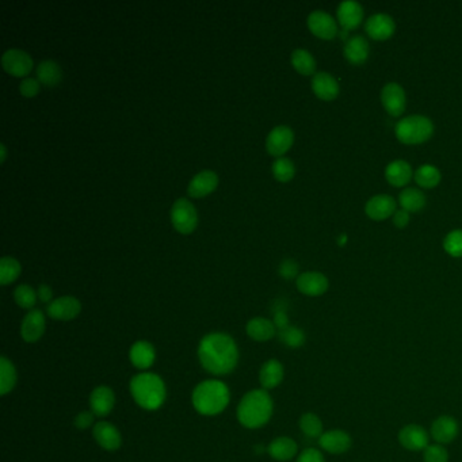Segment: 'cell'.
<instances>
[{
	"instance_id": "30bf717a",
	"label": "cell",
	"mask_w": 462,
	"mask_h": 462,
	"mask_svg": "<svg viewBox=\"0 0 462 462\" xmlns=\"http://www.w3.org/2000/svg\"><path fill=\"white\" fill-rule=\"evenodd\" d=\"M319 445L324 452L338 456L350 450L353 439L343 430H329L327 432H323L319 438Z\"/></svg>"
},
{
	"instance_id": "f546056e",
	"label": "cell",
	"mask_w": 462,
	"mask_h": 462,
	"mask_svg": "<svg viewBox=\"0 0 462 462\" xmlns=\"http://www.w3.org/2000/svg\"><path fill=\"white\" fill-rule=\"evenodd\" d=\"M387 180L394 187H401L410 183L412 178L411 166L404 160H394L385 170Z\"/></svg>"
},
{
	"instance_id": "d6a6232c",
	"label": "cell",
	"mask_w": 462,
	"mask_h": 462,
	"mask_svg": "<svg viewBox=\"0 0 462 462\" xmlns=\"http://www.w3.org/2000/svg\"><path fill=\"white\" fill-rule=\"evenodd\" d=\"M22 273V266L18 259L12 256H3L0 259V285H7L15 282Z\"/></svg>"
},
{
	"instance_id": "ac0fdd59",
	"label": "cell",
	"mask_w": 462,
	"mask_h": 462,
	"mask_svg": "<svg viewBox=\"0 0 462 462\" xmlns=\"http://www.w3.org/2000/svg\"><path fill=\"white\" fill-rule=\"evenodd\" d=\"M365 30L370 38L376 41H384L393 36L396 30V23L387 14H376L367 19Z\"/></svg>"
},
{
	"instance_id": "ab89813d",
	"label": "cell",
	"mask_w": 462,
	"mask_h": 462,
	"mask_svg": "<svg viewBox=\"0 0 462 462\" xmlns=\"http://www.w3.org/2000/svg\"><path fill=\"white\" fill-rule=\"evenodd\" d=\"M443 247L447 253L454 258L462 256V229L450 232L443 242Z\"/></svg>"
},
{
	"instance_id": "7a4b0ae2",
	"label": "cell",
	"mask_w": 462,
	"mask_h": 462,
	"mask_svg": "<svg viewBox=\"0 0 462 462\" xmlns=\"http://www.w3.org/2000/svg\"><path fill=\"white\" fill-rule=\"evenodd\" d=\"M274 404L266 389H253L243 396L238 407V419L247 428L264 426L273 415Z\"/></svg>"
},
{
	"instance_id": "4fadbf2b",
	"label": "cell",
	"mask_w": 462,
	"mask_h": 462,
	"mask_svg": "<svg viewBox=\"0 0 462 462\" xmlns=\"http://www.w3.org/2000/svg\"><path fill=\"white\" fill-rule=\"evenodd\" d=\"M428 432L422 426L408 425L404 426L398 432L400 445L410 452L425 450L428 443Z\"/></svg>"
},
{
	"instance_id": "cb8c5ba5",
	"label": "cell",
	"mask_w": 462,
	"mask_h": 462,
	"mask_svg": "<svg viewBox=\"0 0 462 462\" xmlns=\"http://www.w3.org/2000/svg\"><path fill=\"white\" fill-rule=\"evenodd\" d=\"M284 366L277 359H269L263 363L259 372V381L263 389H274L277 388L284 380Z\"/></svg>"
},
{
	"instance_id": "4dcf8cb0",
	"label": "cell",
	"mask_w": 462,
	"mask_h": 462,
	"mask_svg": "<svg viewBox=\"0 0 462 462\" xmlns=\"http://www.w3.org/2000/svg\"><path fill=\"white\" fill-rule=\"evenodd\" d=\"M398 201H400V205L401 208L405 211V212H411V213H415V212H419L425 208L426 205V197L425 194L415 189V187H408L405 190H403L398 195Z\"/></svg>"
},
{
	"instance_id": "d4e9b609",
	"label": "cell",
	"mask_w": 462,
	"mask_h": 462,
	"mask_svg": "<svg viewBox=\"0 0 462 462\" xmlns=\"http://www.w3.org/2000/svg\"><path fill=\"white\" fill-rule=\"evenodd\" d=\"M129 358L135 367L140 370H146L153 365L156 359L155 347L146 340H139L131 347Z\"/></svg>"
},
{
	"instance_id": "ba28073f",
	"label": "cell",
	"mask_w": 462,
	"mask_h": 462,
	"mask_svg": "<svg viewBox=\"0 0 462 462\" xmlns=\"http://www.w3.org/2000/svg\"><path fill=\"white\" fill-rule=\"evenodd\" d=\"M81 312L80 301L73 296H63L55 298L46 307V314L50 319L59 321L73 320Z\"/></svg>"
},
{
	"instance_id": "8fae6325",
	"label": "cell",
	"mask_w": 462,
	"mask_h": 462,
	"mask_svg": "<svg viewBox=\"0 0 462 462\" xmlns=\"http://www.w3.org/2000/svg\"><path fill=\"white\" fill-rule=\"evenodd\" d=\"M308 28L321 39H332L338 36V25L335 19L323 10H316L309 14Z\"/></svg>"
},
{
	"instance_id": "4316f807",
	"label": "cell",
	"mask_w": 462,
	"mask_h": 462,
	"mask_svg": "<svg viewBox=\"0 0 462 462\" xmlns=\"http://www.w3.org/2000/svg\"><path fill=\"white\" fill-rule=\"evenodd\" d=\"M246 331L251 339L256 342H267L276 336L277 327L266 318H253L247 323Z\"/></svg>"
},
{
	"instance_id": "681fc988",
	"label": "cell",
	"mask_w": 462,
	"mask_h": 462,
	"mask_svg": "<svg viewBox=\"0 0 462 462\" xmlns=\"http://www.w3.org/2000/svg\"><path fill=\"white\" fill-rule=\"evenodd\" d=\"M6 159H7V148H6L4 144H0V162H1V164L6 162Z\"/></svg>"
},
{
	"instance_id": "f35d334b",
	"label": "cell",
	"mask_w": 462,
	"mask_h": 462,
	"mask_svg": "<svg viewBox=\"0 0 462 462\" xmlns=\"http://www.w3.org/2000/svg\"><path fill=\"white\" fill-rule=\"evenodd\" d=\"M280 332V339L284 343L285 346L290 347V349H298L305 343V334L301 328L294 327V325H289L286 327L282 331Z\"/></svg>"
},
{
	"instance_id": "8d00e7d4",
	"label": "cell",
	"mask_w": 462,
	"mask_h": 462,
	"mask_svg": "<svg viewBox=\"0 0 462 462\" xmlns=\"http://www.w3.org/2000/svg\"><path fill=\"white\" fill-rule=\"evenodd\" d=\"M415 180L421 187L425 189H432L441 182V173L436 167L434 166H422L416 173H415Z\"/></svg>"
},
{
	"instance_id": "f6af8a7d",
	"label": "cell",
	"mask_w": 462,
	"mask_h": 462,
	"mask_svg": "<svg viewBox=\"0 0 462 462\" xmlns=\"http://www.w3.org/2000/svg\"><path fill=\"white\" fill-rule=\"evenodd\" d=\"M296 462H324V457H323L320 450L309 447V449H305L300 453V456H298Z\"/></svg>"
},
{
	"instance_id": "ee69618b",
	"label": "cell",
	"mask_w": 462,
	"mask_h": 462,
	"mask_svg": "<svg viewBox=\"0 0 462 462\" xmlns=\"http://www.w3.org/2000/svg\"><path fill=\"white\" fill-rule=\"evenodd\" d=\"M94 419H95V415L93 411H83L79 415H76L73 425L79 430H86L94 425Z\"/></svg>"
},
{
	"instance_id": "6da1fadb",
	"label": "cell",
	"mask_w": 462,
	"mask_h": 462,
	"mask_svg": "<svg viewBox=\"0 0 462 462\" xmlns=\"http://www.w3.org/2000/svg\"><path fill=\"white\" fill-rule=\"evenodd\" d=\"M198 358L206 372L214 376H225L236 367L239 350L229 335L213 332L204 336L200 342Z\"/></svg>"
},
{
	"instance_id": "ffe728a7",
	"label": "cell",
	"mask_w": 462,
	"mask_h": 462,
	"mask_svg": "<svg viewBox=\"0 0 462 462\" xmlns=\"http://www.w3.org/2000/svg\"><path fill=\"white\" fill-rule=\"evenodd\" d=\"M459 435V423L452 416H439L431 426V436L439 445L453 442Z\"/></svg>"
},
{
	"instance_id": "74e56055",
	"label": "cell",
	"mask_w": 462,
	"mask_h": 462,
	"mask_svg": "<svg viewBox=\"0 0 462 462\" xmlns=\"http://www.w3.org/2000/svg\"><path fill=\"white\" fill-rule=\"evenodd\" d=\"M271 171H273L274 178L277 179L278 182H282V183L290 182L296 175V167H294L293 162L287 157H278L273 163Z\"/></svg>"
},
{
	"instance_id": "484cf974",
	"label": "cell",
	"mask_w": 462,
	"mask_h": 462,
	"mask_svg": "<svg viewBox=\"0 0 462 462\" xmlns=\"http://www.w3.org/2000/svg\"><path fill=\"white\" fill-rule=\"evenodd\" d=\"M369 52V42L362 36L352 37L345 45V56L347 61L354 66H362L363 63H366Z\"/></svg>"
},
{
	"instance_id": "277c9868",
	"label": "cell",
	"mask_w": 462,
	"mask_h": 462,
	"mask_svg": "<svg viewBox=\"0 0 462 462\" xmlns=\"http://www.w3.org/2000/svg\"><path fill=\"white\" fill-rule=\"evenodd\" d=\"M131 393L135 401L146 411L159 410L166 400L164 381L153 373H140L131 381Z\"/></svg>"
},
{
	"instance_id": "e0dca14e",
	"label": "cell",
	"mask_w": 462,
	"mask_h": 462,
	"mask_svg": "<svg viewBox=\"0 0 462 462\" xmlns=\"http://www.w3.org/2000/svg\"><path fill=\"white\" fill-rule=\"evenodd\" d=\"M297 289L309 297H319L328 290V280L324 274L318 271L302 273L297 277Z\"/></svg>"
},
{
	"instance_id": "7dc6e473",
	"label": "cell",
	"mask_w": 462,
	"mask_h": 462,
	"mask_svg": "<svg viewBox=\"0 0 462 462\" xmlns=\"http://www.w3.org/2000/svg\"><path fill=\"white\" fill-rule=\"evenodd\" d=\"M274 325L277 327L278 331H282L286 327H289V318L286 315V311L285 309H277L274 312Z\"/></svg>"
},
{
	"instance_id": "9a60e30c",
	"label": "cell",
	"mask_w": 462,
	"mask_h": 462,
	"mask_svg": "<svg viewBox=\"0 0 462 462\" xmlns=\"http://www.w3.org/2000/svg\"><path fill=\"white\" fill-rule=\"evenodd\" d=\"M383 106L392 117H400L407 105V97L403 87L397 83H389L383 88L381 93Z\"/></svg>"
},
{
	"instance_id": "60d3db41",
	"label": "cell",
	"mask_w": 462,
	"mask_h": 462,
	"mask_svg": "<svg viewBox=\"0 0 462 462\" xmlns=\"http://www.w3.org/2000/svg\"><path fill=\"white\" fill-rule=\"evenodd\" d=\"M423 459L425 462H447L449 453L443 445H428L423 450Z\"/></svg>"
},
{
	"instance_id": "5b68a950",
	"label": "cell",
	"mask_w": 462,
	"mask_h": 462,
	"mask_svg": "<svg viewBox=\"0 0 462 462\" xmlns=\"http://www.w3.org/2000/svg\"><path fill=\"white\" fill-rule=\"evenodd\" d=\"M434 133L432 122L423 115H410L396 125V136L403 144L415 145L427 142Z\"/></svg>"
},
{
	"instance_id": "e575fe53",
	"label": "cell",
	"mask_w": 462,
	"mask_h": 462,
	"mask_svg": "<svg viewBox=\"0 0 462 462\" xmlns=\"http://www.w3.org/2000/svg\"><path fill=\"white\" fill-rule=\"evenodd\" d=\"M37 298H38V294L30 285H19L14 290V300H15L17 305L22 309H30L32 311L33 307L36 305Z\"/></svg>"
},
{
	"instance_id": "d590c367",
	"label": "cell",
	"mask_w": 462,
	"mask_h": 462,
	"mask_svg": "<svg viewBox=\"0 0 462 462\" xmlns=\"http://www.w3.org/2000/svg\"><path fill=\"white\" fill-rule=\"evenodd\" d=\"M300 428L308 438H320L323 435V422L312 412H307L300 418Z\"/></svg>"
},
{
	"instance_id": "bcb514c9",
	"label": "cell",
	"mask_w": 462,
	"mask_h": 462,
	"mask_svg": "<svg viewBox=\"0 0 462 462\" xmlns=\"http://www.w3.org/2000/svg\"><path fill=\"white\" fill-rule=\"evenodd\" d=\"M37 294H38V300L41 302L50 304L53 301V290H52V287L49 285H39L38 290H37Z\"/></svg>"
},
{
	"instance_id": "52a82bcc",
	"label": "cell",
	"mask_w": 462,
	"mask_h": 462,
	"mask_svg": "<svg viewBox=\"0 0 462 462\" xmlns=\"http://www.w3.org/2000/svg\"><path fill=\"white\" fill-rule=\"evenodd\" d=\"M1 67L14 77H29L35 68L33 57L22 49H7L1 56Z\"/></svg>"
},
{
	"instance_id": "3957f363",
	"label": "cell",
	"mask_w": 462,
	"mask_h": 462,
	"mask_svg": "<svg viewBox=\"0 0 462 462\" xmlns=\"http://www.w3.org/2000/svg\"><path fill=\"white\" fill-rule=\"evenodd\" d=\"M191 403L195 411L201 415H218L229 404V389L218 380L202 381L193 391Z\"/></svg>"
},
{
	"instance_id": "d6986e66",
	"label": "cell",
	"mask_w": 462,
	"mask_h": 462,
	"mask_svg": "<svg viewBox=\"0 0 462 462\" xmlns=\"http://www.w3.org/2000/svg\"><path fill=\"white\" fill-rule=\"evenodd\" d=\"M338 21L345 32L354 30L363 21V8L354 0L342 1L338 7Z\"/></svg>"
},
{
	"instance_id": "83f0119b",
	"label": "cell",
	"mask_w": 462,
	"mask_h": 462,
	"mask_svg": "<svg viewBox=\"0 0 462 462\" xmlns=\"http://www.w3.org/2000/svg\"><path fill=\"white\" fill-rule=\"evenodd\" d=\"M37 80L46 87H56L63 80V70L55 60H44L36 68Z\"/></svg>"
},
{
	"instance_id": "c3c4849f",
	"label": "cell",
	"mask_w": 462,
	"mask_h": 462,
	"mask_svg": "<svg viewBox=\"0 0 462 462\" xmlns=\"http://www.w3.org/2000/svg\"><path fill=\"white\" fill-rule=\"evenodd\" d=\"M408 222H410V214H408V212H405L404 209L397 211L396 213L393 214V224L397 228H404Z\"/></svg>"
},
{
	"instance_id": "603a6c76",
	"label": "cell",
	"mask_w": 462,
	"mask_h": 462,
	"mask_svg": "<svg viewBox=\"0 0 462 462\" xmlns=\"http://www.w3.org/2000/svg\"><path fill=\"white\" fill-rule=\"evenodd\" d=\"M312 90L323 101H334L339 95V84L336 79L327 72L315 73L312 79Z\"/></svg>"
},
{
	"instance_id": "7bdbcfd3",
	"label": "cell",
	"mask_w": 462,
	"mask_h": 462,
	"mask_svg": "<svg viewBox=\"0 0 462 462\" xmlns=\"http://www.w3.org/2000/svg\"><path fill=\"white\" fill-rule=\"evenodd\" d=\"M298 264L293 259H285L284 262L280 264L278 273L285 280H293L298 274Z\"/></svg>"
},
{
	"instance_id": "f1b7e54d",
	"label": "cell",
	"mask_w": 462,
	"mask_h": 462,
	"mask_svg": "<svg viewBox=\"0 0 462 462\" xmlns=\"http://www.w3.org/2000/svg\"><path fill=\"white\" fill-rule=\"evenodd\" d=\"M298 446L294 439L289 436H278L267 447L269 454L277 461H289L297 454Z\"/></svg>"
},
{
	"instance_id": "9c48e42d",
	"label": "cell",
	"mask_w": 462,
	"mask_h": 462,
	"mask_svg": "<svg viewBox=\"0 0 462 462\" xmlns=\"http://www.w3.org/2000/svg\"><path fill=\"white\" fill-rule=\"evenodd\" d=\"M293 131L286 125H280L269 133L266 139V149L271 156H276L277 159L284 157L285 153L293 146Z\"/></svg>"
},
{
	"instance_id": "1f68e13d",
	"label": "cell",
	"mask_w": 462,
	"mask_h": 462,
	"mask_svg": "<svg viewBox=\"0 0 462 462\" xmlns=\"http://www.w3.org/2000/svg\"><path fill=\"white\" fill-rule=\"evenodd\" d=\"M291 66L296 71L304 76H311L316 71L315 57L305 49H296L291 53Z\"/></svg>"
},
{
	"instance_id": "8992f818",
	"label": "cell",
	"mask_w": 462,
	"mask_h": 462,
	"mask_svg": "<svg viewBox=\"0 0 462 462\" xmlns=\"http://www.w3.org/2000/svg\"><path fill=\"white\" fill-rule=\"evenodd\" d=\"M171 224L182 235L193 233L198 227V212L187 198H179L171 208Z\"/></svg>"
},
{
	"instance_id": "44dd1931",
	"label": "cell",
	"mask_w": 462,
	"mask_h": 462,
	"mask_svg": "<svg viewBox=\"0 0 462 462\" xmlns=\"http://www.w3.org/2000/svg\"><path fill=\"white\" fill-rule=\"evenodd\" d=\"M115 404V394L108 387L101 385L91 392L90 396V407L95 416H106L108 415Z\"/></svg>"
},
{
	"instance_id": "b9f144b4",
	"label": "cell",
	"mask_w": 462,
	"mask_h": 462,
	"mask_svg": "<svg viewBox=\"0 0 462 462\" xmlns=\"http://www.w3.org/2000/svg\"><path fill=\"white\" fill-rule=\"evenodd\" d=\"M41 83L37 80V77H25L19 83V94L25 98H35L39 94Z\"/></svg>"
},
{
	"instance_id": "5bb4252c",
	"label": "cell",
	"mask_w": 462,
	"mask_h": 462,
	"mask_svg": "<svg viewBox=\"0 0 462 462\" xmlns=\"http://www.w3.org/2000/svg\"><path fill=\"white\" fill-rule=\"evenodd\" d=\"M46 328L45 315L39 309H32L21 324V336L28 343H36L42 338Z\"/></svg>"
},
{
	"instance_id": "836d02e7",
	"label": "cell",
	"mask_w": 462,
	"mask_h": 462,
	"mask_svg": "<svg viewBox=\"0 0 462 462\" xmlns=\"http://www.w3.org/2000/svg\"><path fill=\"white\" fill-rule=\"evenodd\" d=\"M17 384V370L10 359L0 358V393L4 396L12 391Z\"/></svg>"
},
{
	"instance_id": "7402d4cb",
	"label": "cell",
	"mask_w": 462,
	"mask_h": 462,
	"mask_svg": "<svg viewBox=\"0 0 462 462\" xmlns=\"http://www.w3.org/2000/svg\"><path fill=\"white\" fill-rule=\"evenodd\" d=\"M365 211L372 220L383 221L391 217L392 214L396 213V201L392 198L391 195L380 194L369 200Z\"/></svg>"
},
{
	"instance_id": "7c38bea8",
	"label": "cell",
	"mask_w": 462,
	"mask_h": 462,
	"mask_svg": "<svg viewBox=\"0 0 462 462\" xmlns=\"http://www.w3.org/2000/svg\"><path fill=\"white\" fill-rule=\"evenodd\" d=\"M220 183L218 175L212 170H204L190 180L187 186V194L191 198H204L217 190Z\"/></svg>"
},
{
	"instance_id": "2e32d148",
	"label": "cell",
	"mask_w": 462,
	"mask_h": 462,
	"mask_svg": "<svg viewBox=\"0 0 462 462\" xmlns=\"http://www.w3.org/2000/svg\"><path fill=\"white\" fill-rule=\"evenodd\" d=\"M93 435L97 443L107 452H115L121 447V434L117 427L108 422H98L97 425H94Z\"/></svg>"
}]
</instances>
